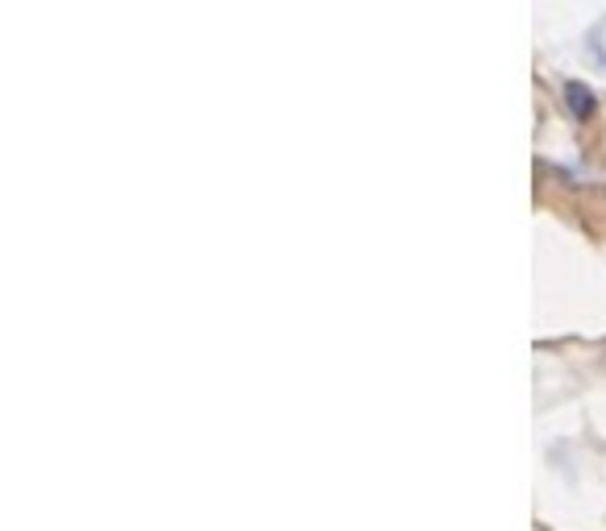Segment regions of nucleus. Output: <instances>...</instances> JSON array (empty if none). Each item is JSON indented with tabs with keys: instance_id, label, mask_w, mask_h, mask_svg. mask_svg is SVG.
Instances as JSON below:
<instances>
[{
	"instance_id": "nucleus-1",
	"label": "nucleus",
	"mask_w": 606,
	"mask_h": 531,
	"mask_svg": "<svg viewBox=\"0 0 606 531\" xmlns=\"http://www.w3.org/2000/svg\"><path fill=\"white\" fill-rule=\"evenodd\" d=\"M565 100L573 108V117H590L594 113V92L586 83H565Z\"/></svg>"
}]
</instances>
